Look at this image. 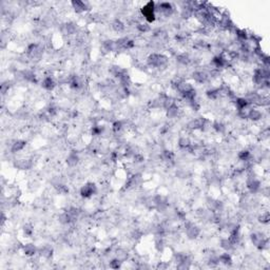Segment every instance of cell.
Wrapping results in <instances>:
<instances>
[{
  "label": "cell",
  "mask_w": 270,
  "mask_h": 270,
  "mask_svg": "<svg viewBox=\"0 0 270 270\" xmlns=\"http://www.w3.org/2000/svg\"><path fill=\"white\" fill-rule=\"evenodd\" d=\"M25 140H18V142H16L15 143H13V146H12V152H19L21 151V150L25 148Z\"/></svg>",
  "instance_id": "cell-7"
},
{
  "label": "cell",
  "mask_w": 270,
  "mask_h": 270,
  "mask_svg": "<svg viewBox=\"0 0 270 270\" xmlns=\"http://www.w3.org/2000/svg\"><path fill=\"white\" fill-rule=\"evenodd\" d=\"M137 29L142 33H147L150 31V26L148 25H146V23H140V25H137Z\"/></svg>",
  "instance_id": "cell-11"
},
{
  "label": "cell",
  "mask_w": 270,
  "mask_h": 270,
  "mask_svg": "<svg viewBox=\"0 0 270 270\" xmlns=\"http://www.w3.org/2000/svg\"><path fill=\"white\" fill-rule=\"evenodd\" d=\"M260 221L262 222L263 224H267L269 222V213L268 212H265V213L262 214V217H260Z\"/></svg>",
  "instance_id": "cell-13"
},
{
  "label": "cell",
  "mask_w": 270,
  "mask_h": 270,
  "mask_svg": "<svg viewBox=\"0 0 270 270\" xmlns=\"http://www.w3.org/2000/svg\"><path fill=\"white\" fill-rule=\"evenodd\" d=\"M247 118H250L251 121H260V119L262 118V113L256 109H251V110H249Z\"/></svg>",
  "instance_id": "cell-5"
},
{
  "label": "cell",
  "mask_w": 270,
  "mask_h": 270,
  "mask_svg": "<svg viewBox=\"0 0 270 270\" xmlns=\"http://www.w3.org/2000/svg\"><path fill=\"white\" fill-rule=\"evenodd\" d=\"M23 251H25V253L26 254V256H33V254H35V252H36V248H35L34 245L28 244V245L25 246Z\"/></svg>",
  "instance_id": "cell-9"
},
{
  "label": "cell",
  "mask_w": 270,
  "mask_h": 270,
  "mask_svg": "<svg viewBox=\"0 0 270 270\" xmlns=\"http://www.w3.org/2000/svg\"><path fill=\"white\" fill-rule=\"evenodd\" d=\"M121 128H122V124H121V121H115V122L113 124V131H114V132L121 131Z\"/></svg>",
  "instance_id": "cell-14"
},
{
  "label": "cell",
  "mask_w": 270,
  "mask_h": 270,
  "mask_svg": "<svg viewBox=\"0 0 270 270\" xmlns=\"http://www.w3.org/2000/svg\"><path fill=\"white\" fill-rule=\"evenodd\" d=\"M67 163L69 166H71V167L76 166V164L78 163V156H77L76 153H71V154L69 155L67 158Z\"/></svg>",
  "instance_id": "cell-8"
},
{
  "label": "cell",
  "mask_w": 270,
  "mask_h": 270,
  "mask_svg": "<svg viewBox=\"0 0 270 270\" xmlns=\"http://www.w3.org/2000/svg\"><path fill=\"white\" fill-rule=\"evenodd\" d=\"M71 4L76 13H82V12H85L88 8H87V4L82 1H72Z\"/></svg>",
  "instance_id": "cell-4"
},
{
  "label": "cell",
  "mask_w": 270,
  "mask_h": 270,
  "mask_svg": "<svg viewBox=\"0 0 270 270\" xmlns=\"http://www.w3.org/2000/svg\"><path fill=\"white\" fill-rule=\"evenodd\" d=\"M96 191H97L96 186L93 184V183H88V184H86L85 186H82V188L80 189V194H82V196L85 197V199H89V197H91L92 195H94L96 193Z\"/></svg>",
  "instance_id": "cell-3"
},
{
  "label": "cell",
  "mask_w": 270,
  "mask_h": 270,
  "mask_svg": "<svg viewBox=\"0 0 270 270\" xmlns=\"http://www.w3.org/2000/svg\"><path fill=\"white\" fill-rule=\"evenodd\" d=\"M142 14L148 22H153L155 20V3L152 1L148 2L142 8Z\"/></svg>",
  "instance_id": "cell-1"
},
{
  "label": "cell",
  "mask_w": 270,
  "mask_h": 270,
  "mask_svg": "<svg viewBox=\"0 0 270 270\" xmlns=\"http://www.w3.org/2000/svg\"><path fill=\"white\" fill-rule=\"evenodd\" d=\"M178 145L182 148H188L190 146V140H189V138H186V137H182L178 140Z\"/></svg>",
  "instance_id": "cell-10"
},
{
  "label": "cell",
  "mask_w": 270,
  "mask_h": 270,
  "mask_svg": "<svg viewBox=\"0 0 270 270\" xmlns=\"http://www.w3.org/2000/svg\"><path fill=\"white\" fill-rule=\"evenodd\" d=\"M113 28H114V30H115V31H122V30L125 29V25H122V23L121 22V21H118V20H116L115 22H114V25H113Z\"/></svg>",
  "instance_id": "cell-12"
},
{
  "label": "cell",
  "mask_w": 270,
  "mask_h": 270,
  "mask_svg": "<svg viewBox=\"0 0 270 270\" xmlns=\"http://www.w3.org/2000/svg\"><path fill=\"white\" fill-rule=\"evenodd\" d=\"M148 61H149V65H152V67L160 68V67H164L165 65H167L168 59L166 56L160 55V54H152V55L149 57Z\"/></svg>",
  "instance_id": "cell-2"
},
{
  "label": "cell",
  "mask_w": 270,
  "mask_h": 270,
  "mask_svg": "<svg viewBox=\"0 0 270 270\" xmlns=\"http://www.w3.org/2000/svg\"><path fill=\"white\" fill-rule=\"evenodd\" d=\"M54 87H55V82H54L53 78H51L50 76H48L43 79V82H42V88L43 89L48 90V91H51V90L54 89Z\"/></svg>",
  "instance_id": "cell-6"
}]
</instances>
